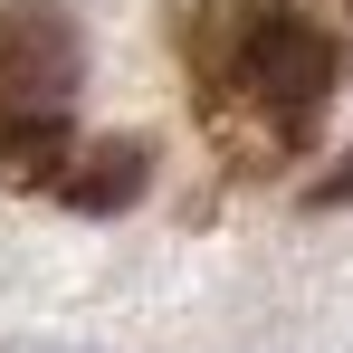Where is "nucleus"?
Here are the masks:
<instances>
[{
  "instance_id": "f257e3e1",
  "label": "nucleus",
  "mask_w": 353,
  "mask_h": 353,
  "mask_svg": "<svg viewBox=\"0 0 353 353\" xmlns=\"http://www.w3.org/2000/svg\"><path fill=\"white\" fill-rule=\"evenodd\" d=\"M172 48L201 124L239 143L248 163L305 153L344 77V48L296 0H172Z\"/></svg>"
},
{
  "instance_id": "f03ea898",
  "label": "nucleus",
  "mask_w": 353,
  "mask_h": 353,
  "mask_svg": "<svg viewBox=\"0 0 353 353\" xmlns=\"http://www.w3.org/2000/svg\"><path fill=\"white\" fill-rule=\"evenodd\" d=\"M86 29L67 0H0V181L48 191L77 153Z\"/></svg>"
},
{
  "instance_id": "7ed1b4c3",
  "label": "nucleus",
  "mask_w": 353,
  "mask_h": 353,
  "mask_svg": "<svg viewBox=\"0 0 353 353\" xmlns=\"http://www.w3.org/2000/svg\"><path fill=\"white\" fill-rule=\"evenodd\" d=\"M143 181H153V143H143V134H96V143L67 153V172L48 181V191H58L77 220H115V210L143 201Z\"/></svg>"
},
{
  "instance_id": "20e7f679",
  "label": "nucleus",
  "mask_w": 353,
  "mask_h": 353,
  "mask_svg": "<svg viewBox=\"0 0 353 353\" xmlns=\"http://www.w3.org/2000/svg\"><path fill=\"white\" fill-rule=\"evenodd\" d=\"M344 191H353V163H344V172H325V181H315V210H334Z\"/></svg>"
}]
</instances>
